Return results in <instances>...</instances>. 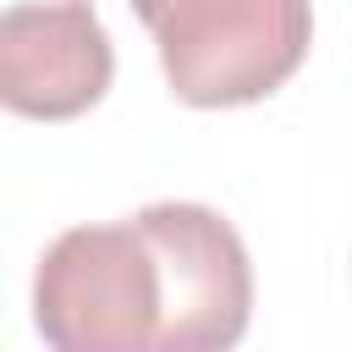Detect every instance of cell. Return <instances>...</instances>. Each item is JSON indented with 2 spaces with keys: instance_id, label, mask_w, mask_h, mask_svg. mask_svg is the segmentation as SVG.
<instances>
[{
  "instance_id": "obj_1",
  "label": "cell",
  "mask_w": 352,
  "mask_h": 352,
  "mask_svg": "<svg viewBox=\"0 0 352 352\" xmlns=\"http://www.w3.org/2000/svg\"><path fill=\"white\" fill-rule=\"evenodd\" d=\"M253 319V264L209 204H148L60 231L33 270L50 352H231Z\"/></svg>"
},
{
  "instance_id": "obj_2",
  "label": "cell",
  "mask_w": 352,
  "mask_h": 352,
  "mask_svg": "<svg viewBox=\"0 0 352 352\" xmlns=\"http://www.w3.org/2000/svg\"><path fill=\"white\" fill-rule=\"evenodd\" d=\"M182 104L231 110L270 99L314 44L308 0H132Z\"/></svg>"
},
{
  "instance_id": "obj_3",
  "label": "cell",
  "mask_w": 352,
  "mask_h": 352,
  "mask_svg": "<svg viewBox=\"0 0 352 352\" xmlns=\"http://www.w3.org/2000/svg\"><path fill=\"white\" fill-rule=\"evenodd\" d=\"M116 50L94 0H0V99L33 121H72L110 88Z\"/></svg>"
}]
</instances>
